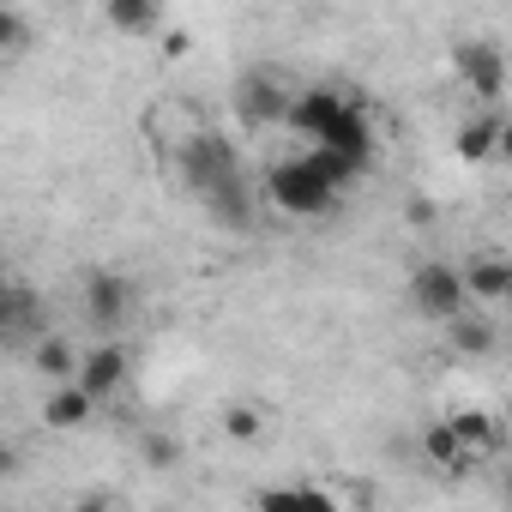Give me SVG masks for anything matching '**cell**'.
I'll return each mask as SVG.
<instances>
[{
	"instance_id": "19",
	"label": "cell",
	"mask_w": 512,
	"mask_h": 512,
	"mask_svg": "<svg viewBox=\"0 0 512 512\" xmlns=\"http://www.w3.org/2000/svg\"><path fill=\"white\" fill-rule=\"evenodd\" d=\"M446 332H452L446 344H452L458 356H488V350H494V338H500V332H494V326H488L482 314H464V320H452Z\"/></svg>"
},
{
	"instance_id": "18",
	"label": "cell",
	"mask_w": 512,
	"mask_h": 512,
	"mask_svg": "<svg viewBox=\"0 0 512 512\" xmlns=\"http://www.w3.org/2000/svg\"><path fill=\"white\" fill-rule=\"evenodd\" d=\"M422 458H428L434 470H446V476H458V470L470 464V452H464V440H458V428H452L446 416L422 428Z\"/></svg>"
},
{
	"instance_id": "26",
	"label": "cell",
	"mask_w": 512,
	"mask_h": 512,
	"mask_svg": "<svg viewBox=\"0 0 512 512\" xmlns=\"http://www.w3.org/2000/svg\"><path fill=\"white\" fill-rule=\"evenodd\" d=\"M151 512H169V506H151Z\"/></svg>"
},
{
	"instance_id": "10",
	"label": "cell",
	"mask_w": 512,
	"mask_h": 512,
	"mask_svg": "<svg viewBox=\"0 0 512 512\" xmlns=\"http://www.w3.org/2000/svg\"><path fill=\"white\" fill-rule=\"evenodd\" d=\"M500 115H488V109H476V115H464L458 127H452V157L458 163H494L500 157Z\"/></svg>"
},
{
	"instance_id": "22",
	"label": "cell",
	"mask_w": 512,
	"mask_h": 512,
	"mask_svg": "<svg viewBox=\"0 0 512 512\" xmlns=\"http://www.w3.org/2000/svg\"><path fill=\"white\" fill-rule=\"evenodd\" d=\"M187 49H193V37H187V31H163V61H181Z\"/></svg>"
},
{
	"instance_id": "4",
	"label": "cell",
	"mask_w": 512,
	"mask_h": 512,
	"mask_svg": "<svg viewBox=\"0 0 512 512\" xmlns=\"http://www.w3.org/2000/svg\"><path fill=\"white\" fill-rule=\"evenodd\" d=\"M235 109H241L247 127H290L296 85H290L278 67H253V73H241V85H235Z\"/></svg>"
},
{
	"instance_id": "23",
	"label": "cell",
	"mask_w": 512,
	"mask_h": 512,
	"mask_svg": "<svg viewBox=\"0 0 512 512\" xmlns=\"http://www.w3.org/2000/svg\"><path fill=\"white\" fill-rule=\"evenodd\" d=\"M67 512H115V500H109V494H97V488H91V494H79V500H73V506H67Z\"/></svg>"
},
{
	"instance_id": "1",
	"label": "cell",
	"mask_w": 512,
	"mask_h": 512,
	"mask_svg": "<svg viewBox=\"0 0 512 512\" xmlns=\"http://www.w3.org/2000/svg\"><path fill=\"white\" fill-rule=\"evenodd\" d=\"M356 175H362V169L344 163L338 151L308 145V151L272 163V175H266V199H272L284 217H326V211L338 205V193H344Z\"/></svg>"
},
{
	"instance_id": "16",
	"label": "cell",
	"mask_w": 512,
	"mask_h": 512,
	"mask_svg": "<svg viewBox=\"0 0 512 512\" xmlns=\"http://www.w3.org/2000/svg\"><path fill=\"white\" fill-rule=\"evenodd\" d=\"M217 434H223L229 446H260V440L272 434V416H266L260 404L235 398V404H223V416H217Z\"/></svg>"
},
{
	"instance_id": "6",
	"label": "cell",
	"mask_w": 512,
	"mask_h": 512,
	"mask_svg": "<svg viewBox=\"0 0 512 512\" xmlns=\"http://www.w3.org/2000/svg\"><path fill=\"white\" fill-rule=\"evenodd\" d=\"M350 109V97L338 91V85H308V91H296V109H290V133L296 139H308V145H320L332 127H338V115Z\"/></svg>"
},
{
	"instance_id": "12",
	"label": "cell",
	"mask_w": 512,
	"mask_h": 512,
	"mask_svg": "<svg viewBox=\"0 0 512 512\" xmlns=\"http://www.w3.org/2000/svg\"><path fill=\"white\" fill-rule=\"evenodd\" d=\"M446 422L458 428V440H464V452H470V458H488V452H500V446H506V422H500L494 410H482V404H464V410H452Z\"/></svg>"
},
{
	"instance_id": "24",
	"label": "cell",
	"mask_w": 512,
	"mask_h": 512,
	"mask_svg": "<svg viewBox=\"0 0 512 512\" xmlns=\"http://www.w3.org/2000/svg\"><path fill=\"white\" fill-rule=\"evenodd\" d=\"M500 163H506V169H512V121H506V127H500Z\"/></svg>"
},
{
	"instance_id": "21",
	"label": "cell",
	"mask_w": 512,
	"mask_h": 512,
	"mask_svg": "<svg viewBox=\"0 0 512 512\" xmlns=\"http://www.w3.org/2000/svg\"><path fill=\"white\" fill-rule=\"evenodd\" d=\"M404 217H410V229H434V217H440V211H434V199H410V205H404Z\"/></svg>"
},
{
	"instance_id": "8",
	"label": "cell",
	"mask_w": 512,
	"mask_h": 512,
	"mask_svg": "<svg viewBox=\"0 0 512 512\" xmlns=\"http://www.w3.org/2000/svg\"><path fill=\"white\" fill-rule=\"evenodd\" d=\"M320 145H326V151H338L344 163H356V169H368V163H374V151H380V133H374V121H368V109H362V103L350 97V109L338 115V127H332V133H326Z\"/></svg>"
},
{
	"instance_id": "17",
	"label": "cell",
	"mask_w": 512,
	"mask_h": 512,
	"mask_svg": "<svg viewBox=\"0 0 512 512\" xmlns=\"http://www.w3.org/2000/svg\"><path fill=\"white\" fill-rule=\"evenodd\" d=\"M0 332H7L13 344H37L43 326H37V296L25 284H13L7 296H0Z\"/></svg>"
},
{
	"instance_id": "20",
	"label": "cell",
	"mask_w": 512,
	"mask_h": 512,
	"mask_svg": "<svg viewBox=\"0 0 512 512\" xmlns=\"http://www.w3.org/2000/svg\"><path fill=\"white\" fill-rule=\"evenodd\" d=\"M139 458H145V470H169V464L181 458V446H175L169 434H145V446H139Z\"/></svg>"
},
{
	"instance_id": "14",
	"label": "cell",
	"mask_w": 512,
	"mask_h": 512,
	"mask_svg": "<svg viewBox=\"0 0 512 512\" xmlns=\"http://www.w3.org/2000/svg\"><path fill=\"white\" fill-rule=\"evenodd\" d=\"M31 362H37V374H43L49 386H73V380H79V362H85V356H79V350H73V344L61 338V332H43V338L31 344Z\"/></svg>"
},
{
	"instance_id": "2",
	"label": "cell",
	"mask_w": 512,
	"mask_h": 512,
	"mask_svg": "<svg viewBox=\"0 0 512 512\" xmlns=\"http://www.w3.org/2000/svg\"><path fill=\"white\" fill-rule=\"evenodd\" d=\"M181 157V175H187V187L199 193V205L217 217V223H229V229H247V187H241V163H235V151L217 139V133H199L193 145H181L175 151Z\"/></svg>"
},
{
	"instance_id": "11",
	"label": "cell",
	"mask_w": 512,
	"mask_h": 512,
	"mask_svg": "<svg viewBox=\"0 0 512 512\" xmlns=\"http://www.w3.org/2000/svg\"><path fill=\"white\" fill-rule=\"evenodd\" d=\"M91 416H97V398L85 386H49V398H43V428L49 434H79Z\"/></svg>"
},
{
	"instance_id": "7",
	"label": "cell",
	"mask_w": 512,
	"mask_h": 512,
	"mask_svg": "<svg viewBox=\"0 0 512 512\" xmlns=\"http://www.w3.org/2000/svg\"><path fill=\"white\" fill-rule=\"evenodd\" d=\"M127 314H133V284L121 272H91L85 278V320L97 332H115Z\"/></svg>"
},
{
	"instance_id": "5",
	"label": "cell",
	"mask_w": 512,
	"mask_h": 512,
	"mask_svg": "<svg viewBox=\"0 0 512 512\" xmlns=\"http://www.w3.org/2000/svg\"><path fill=\"white\" fill-rule=\"evenodd\" d=\"M452 67H458L464 91H470L482 109L506 97V49H500V43H476V37H464V43L452 49Z\"/></svg>"
},
{
	"instance_id": "9",
	"label": "cell",
	"mask_w": 512,
	"mask_h": 512,
	"mask_svg": "<svg viewBox=\"0 0 512 512\" xmlns=\"http://www.w3.org/2000/svg\"><path fill=\"white\" fill-rule=\"evenodd\" d=\"M127 374H133V356H127L121 344H97V350H85V362H79V380H73V386H85V392L103 404L109 392H121V386H127Z\"/></svg>"
},
{
	"instance_id": "3",
	"label": "cell",
	"mask_w": 512,
	"mask_h": 512,
	"mask_svg": "<svg viewBox=\"0 0 512 512\" xmlns=\"http://www.w3.org/2000/svg\"><path fill=\"white\" fill-rule=\"evenodd\" d=\"M410 308L434 326H452L470 314V290H464V266H446V260H422L410 272Z\"/></svg>"
},
{
	"instance_id": "13",
	"label": "cell",
	"mask_w": 512,
	"mask_h": 512,
	"mask_svg": "<svg viewBox=\"0 0 512 512\" xmlns=\"http://www.w3.org/2000/svg\"><path fill=\"white\" fill-rule=\"evenodd\" d=\"M464 290H470V302H506L512 296V260L506 253H470L464 260Z\"/></svg>"
},
{
	"instance_id": "15",
	"label": "cell",
	"mask_w": 512,
	"mask_h": 512,
	"mask_svg": "<svg viewBox=\"0 0 512 512\" xmlns=\"http://www.w3.org/2000/svg\"><path fill=\"white\" fill-rule=\"evenodd\" d=\"M103 25L121 37H157L163 31V7L157 0H103Z\"/></svg>"
},
{
	"instance_id": "25",
	"label": "cell",
	"mask_w": 512,
	"mask_h": 512,
	"mask_svg": "<svg viewBox=\"0 0 512 512\" xmlns=\"http://www.w3.org/2000/svg\"><path fill=\"white\" fill-rule=\"evenodd\" d=\"M506 314H512V296H506Z\"/></svg>"
}]
</instances>
